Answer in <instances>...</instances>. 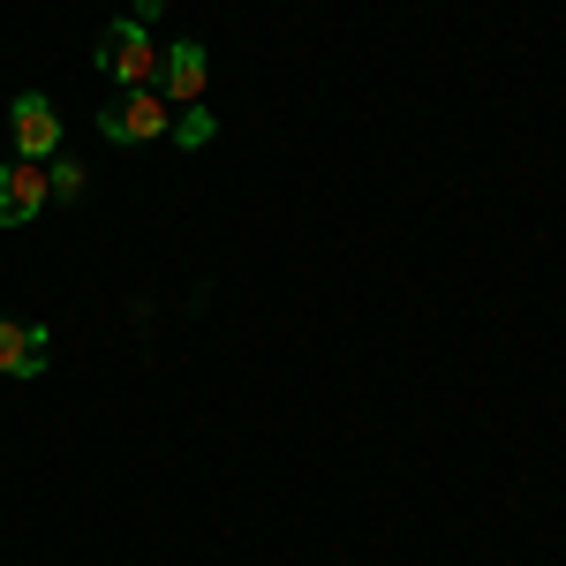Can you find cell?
I'll return each instance as SVG.
<instances>
[{
  "mask_svg": "<svg viewBox=\"0 0 566 566\" xmlns=\"http://www.w3.org/2000/svg\"><path fill=\"white\" fill-rule=\"evenodd\" d=\"M98 69H106L122 91H151L159 76H167V53L151 45L144 23H106V31H98Z\"/></svg>",
  "mask_w": 566,
  "mask_h": 566,
  "instance_id": "obj_1",
  "label": "cell"
},
{
  "mask_svg": "<svg viewBox=\"0 0 566 566\" xmlns=\"http://www.w3.org/2000/svg\"><path fill=\"white\" fill-rule=\"evenodd\" d=\"M175 129V106L159 98V91H122L106 114H98V136L106 144H151V136Z\"/></svg>",
  "mask_w": 566,
  "mask_h": 566,
  "instance_id": "obj_2",
  "label": "cell"
},
{
  "mask_svg": "<svg viewBox=\"0 0 566 566\" xmlns=\"http://www.w3.org/2000/svg\"><path fill=\"white\" fill-rule=\"evenodd\" d=\"M53 197V159H15L0 167V227H31Z\"/></svg>",
  "mask_w": 566,
  "mask_h": 566,
  "instance_id": "obj_3",
  "label": "cell"
},
{
  "mask_svg": "<svg viewBox=\"0 0 566 566\" xmlns=\"http://www.w3.org/2000/svg\"><path fill=\"white\" fill-rule=\"evenodd\" d=\"M8 129H15V151H23V159H61V114H53L45 91H23V98H15Z\"/></svg>",
  "mask_w": 566,
  "mask_h": 566,
  "instance_id": "obj_4",
  "label": "cell"
},
{
  "mask_svg": "<svg viewBox=\"0 0 566 566\" xmlns=\"http://www.w3.org/2000/svg\"><path fill=\"white\" fill-rule=\"evenodd\" d=\"M205 76H212V61H205V45L197 39H175L167 45V76H159V98H167V106H197V98H205Z\"/></svg>",
  "mask_w": 566,
  "mask_h": 566,
  "instance_id": "obj_5",
  "label": "cell"
},
{
  "mask_svg": "<svg viewBox=\"0 0 566 566\" xmlns=\"http://www.w3.org/2000/svg\"><path fill=\"white\" fill-rule=\"evenodd\" d=\"M45 325H15V317H0V370L8 378H39L45 370Z\"/></svg>",
  "mask_w": 566,
  "mask_h": 566,
  "instance_id": "obj_6",
  "label": "cell"
},
{
  "mask_svg": "<svg viewBox=\"0 0 566 566\" xmlns=\"http://www.w3.org/2000/svg\"><path fill=\"white\" fill-rule=\"evenodd\" d=\"M181 144H212V114L205 106H181Z\"/></svg>",
  "mask_w": 566,
  "mask_h": 566,
  "instance_id": "obj_7",
  "label": "cell"
},
{
  "mask_svg": "<svg viewBox=\"0 0 566 566\" xmlns=\"http://www.w3.org/2000/svg\"><path fill=\"white\" fill-rule=\"evenodd\" d=\"M53 197H84V167H76V159L53 167Z\"/></svg>",
  "mask_w": 566,
  "mask_h": 566,
  "instance_id": "obj_8",
  "label": "cell"
}]
</instances>
